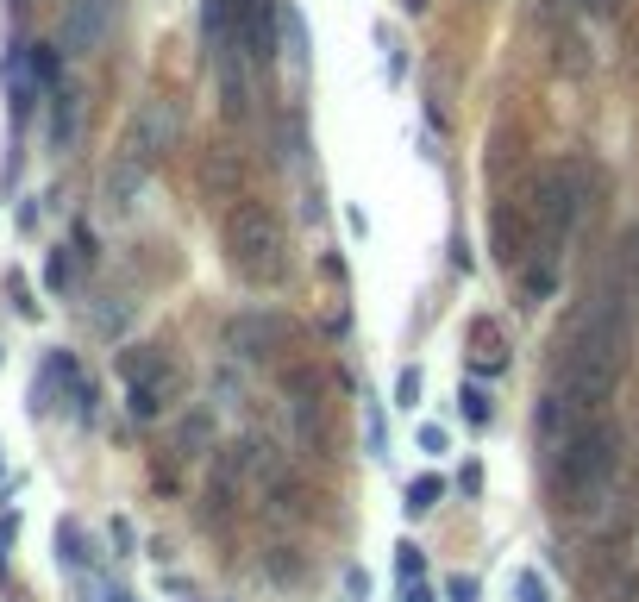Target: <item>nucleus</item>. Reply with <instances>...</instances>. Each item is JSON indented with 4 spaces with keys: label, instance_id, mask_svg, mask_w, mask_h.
Returning <instances> with one entry per match:
<instances>
[{
    "label": "nucleus",
    "instance_id": "nucleus-16",
    "mask_svg": "<svg viewBox=\"0 0 639 602\" xmlns=\"http://www.w3.org/2000/svg\"><path fill=\"white\" fill-rule=\"evenodd\" d=\"M470 364H489V370L508 364V339H502L495 320H477V327H470Z\"/></svg>",
    "mask_w": 639,
    "mask_h": 602
},
{
    "label": "nucleus",
    "instance_id": "nucleus-31",
    "mask_svg": "<svg viewBox=\"0 0 639 602\" xmlns=\"http://www.w3.org/2000/svg\"><path fill=\"white\" fill-rule=\"evenodd\" d=\"M107 602H138V596L132 590H107Z\"/></svg>",
    "mask_w": 639,
    "mask_h": 602
},
{
    "label": "nucleus",
    "instance_id": "nucleus-23",
    "mask_svg": "<svg viewBox=\"0 0 639 602\" xmlns=\"http://www.w3.org/2000/svg\"><path fill=\"white\" fill-rule=\"evenodd\" d=\"M458 402H464V421H470V427H483V421H489V408H495L483 383H464V396H458Z\"/></svg>",
    "mask_w": 639,
    "mask_h": 602
},
{
    "label": "nucleus",
    "instance_id": "nucleus-22",
    "mask_svg": "<svg viewBox=\"0 0 639 602\" xmlns=\"http://www.w3.org/2000/svg\"><path fill=\"white\" fill-rule=\"evenodd\" d=\"M57 552H63V565H88V540H82V521H57Z\"/></svg>",
    "mask_w": 639,
    "mask_h": 602
},
{
    "label": "nucleus",
    "instance_id": "nucleus-7",
    "mask_svg": "<svg viewBox=\"0 0 639 602\" xmlns=\"http://www.w3.org/2000/svg\"><path fill=\"white\" fill-rule=\"evenodd\" d=\"M182 138V107L176 101H138V113H132V126H126V145H120V157H138V164H157L163 151H170Z\"/></svg>",
    "mask_w": 639,
    "mask_h": 602
},
{
    "label": "nucleus",
    "instance_id": "nucleus-21",
    "mask_svg": "<svg viewBox=\"0 0 639 602\" xmlns=\"http://www.w3.org/2000/svg\"><path fill=\"white\" fill-rule=\"evenodd\" d=\"M76 245H69V251H51V264H44V283H51V295H69V289H76Z\"/></svg>",
    "mask_w": 639,
    "mask_h": 602
},
{
    "label": "nucleus",
    "instance_id": "nucleus-18",
    "mask_svg": "<svg viewBox=\"0 0 639 602\" xmlns=\"http://www.w3.org/2000/svg\"><path fill=\"white\" fill-rule=\"evenodd\" d=\"M608 276L639 301V226H627V233H621V245H614V270H608Z\"/></svg>",
    "mask_w": 639,
    "mask_h": 602
},
{
    "label": "nucleus",
    "instance_id": "nucleus-17",
    "mask_svg": "<svg viewBox=\"0 0 639 602\" xmlns=\"http://www.w3.org/2000/svg\"><path fill=\"white\" fill-rule=\"evenodd\" d=\"M51 145L57 151H69L76 145V88H51Z\"/></svg>",
    "mask_w": 639,
    "mask_h": 602
},
{
    "label": "nucleus",
    "instance_id": "nucleus-20",
    "mask_svg": "<svg viewBox=\"0 0 639 602\" xmlns=\"http://www.w3.org/2000/svg\"><path fill=\"white\" fill-rule=\"evenodd\" d=\"M439 502H445V477L426 471V477H414V483H408V515H433Z\"/></svg>",
    "mask_w": 639,
    "mask_h": 602
},
{
    "label": "nucleus",
    "instance_id": "nucleus-11",
    "mask_svg": "<svg viewBox=\"0 0 639 602\" xmlns=\"http://www.w3.org/2000/svg\"><path fill=\"white\" fill-rule=\"evenodd\" d=\"M282 396H289V427L301 439V452H320L326 446V427H320V377L314 370H295L289 383H282Z\"/></svg>",
    "mask_w": 639,
    "mask_h": 602
},
{
    "label": "nucleus",
    "instance_id": "nucleus-3",
    "mask_svg": "<svg viewBox=\"0 0 639 602\" xmlns=\"http://www.w3.org/2000/svg\"><path fill=\"white\" fill-rule=\"evenodd\" d=\"M220 245H226V264L239 283L251 289H276L289 283V233H282V220L270 214L264 201H239L220 226Z\"/></svg>",
    "mask_w": 639,
    "mask_h": 602
},
{
    "label": "nucleus",
    "instance_id": "nucleus-24",
    "mask_svg": "<svg viewBox=\"0 0 639 602\" xmlns=\"http://www.w3.org/2000/svg\"><path fill=\"white\" fill-rule=\"evenodd\" d=\"M514 602H552V584L539 571H514Z\"/></svg>",
    "mask_w": 639,
    "mask_h": 602
},
{
    "label": "nucleus",
    "instance_id": "nucleus-15",
    "mask_svg": "<svg viewBox=\"0 0 639 602\" xmlns=\"http://www.w3.org/2000/svg\"><path fill=\"white\" fill-rule=\"evenodd\" d=\"M145 164L138 157H113V170H107V207L113 214H132V201H138V189H145Z\"/></svg>",
    "mask_w": 639,
    "mask_h": 602
},
{
    "label": "nucleus",
    "instance_id": "nucleus-1",
    "mask_svg": "<svg viewBox=\"0 0 639 602\" xmlns=\"http://www.w3.org/2000/svg\"><path fill=\"white\" fill-rule=\"evenodd\" d=\"M627 358H633V295L608 276V283L577 308L552 383H564L589 414H602L608 396H614L621 377H627Z\"/></svg>",
    "mask_w": 639,
    "mask_h": 602
},
{
    "label": "nucleus",
    "instance_id": "nucleus-10",
    "mask_svg": "<svg viewBox=\"0 0 639 602\" xmlns=\"http://www.w3.org/2000/svg\"><path fill=\"white\" fill-rule=\"evenodd\" d=\"M282 339H289V327H282V314H232L226 320V352L245 358V364H264L282 352Z\"/></svg>",
    "mask_w": 639,
    "mask_h": 602
},
{
    "label": "nucleus",
    "instance_id": "nucleus-30",
    "mask_svg": "<svg viewBox=\"0 0 639 602\" xmlns=\"http://www.w3.org/2000/svg\"><path fill=\"white\" fill-rule=\"evenodd\" d=\"M458 490H464V496H477V490H483V471H477V465H464V471H458Z\"/></svg>",
    "mask_w": 639,
    "mask_h": 602
},
{
    "label": "nucleus",
    "instance_id": "nucleus-2",
    "mask_svg": "<svg viewBox=\"0 0 639 602\" xmlns=\"http://www.w3.org/2000/svg\"><path fill=\"white\" fill-rule=\"evenodd\" d=\"M614 477H621V427L596 414L558 458H546V490L558 515H596L614 502Z\"/></svg>",
    "mask_w": 639,
    "mask_h": 602
},
{
    "label": "nucleus",
    "instance_id": "nucleus-14",
    "mask_svg": "<svg viewBox=\"0 0 639 602\" xmlns=\"http://www.w3.org/2000/svg\"><path fill=\"white\" fill-rule=\"evenodd\" d=\"M520 214H514V201H489V258L495 264H520Z\"/></svg>",
    "mask_w": 639,
    "mask_h": 602
},
{
    "label": "nucleus",
    "instance_id": "nucleus-28",
    "mask_svg": "<svg viewBox=\"0 0 639 602\" xmlns=\"http://www.w3.org/2000/svg\"><path fill=\"white\" fill-rule=\"evenodd\" d=\"M401 559H395V571H401V584H420V546H395Z\"/></svg>",
    "mask_w": 639,
    "mask_h": 602
},
{
    "label": "nucleus",
    "instance_id": "nucleus-29",
    "mask_svg": "<svg viewBox=\"0 0 639 602\" xmlns=\"http://www.w3.org/2000/svg\"><path fill=\"white\" fill-rule=\"evenodd\" d=\"M445 596H452V602H477L483 590H477V577H452V584H445Z\"/></svg>",
    "mask_w": 639,
    "mask_h": 602
},
{
    "label": "nucleus",
    "instance_id": "nucleus-12",
    "mask_svg": "<svg viewBox=\"0 0 639 602\" xmlns=\"http://www.w3.org/2000/svg\"><path fill=\"white\" fill-rule=\"evenodd\" d=\"M213 63H220V107H226V120H251V76H245V51H239V44H220V51H213Z\"/></svg>",
    "mask_w": 639,
    "mask_h": 602
},
{
    "label": "nucleus",
    "instance_id": "nucleus-8",
    "mask_svg": "<svg viewBox=\"0 0 639 602\" xmlns=\"http://www.w3.org/2000/svg\"><path fill=\"white\" fill-rule=\"evenodd\" d=\"M113 26H120V0H69L63 26H57L63 57H94L113 38Z\"/></svg>",
    "mask_w": 639,
    "mask_h": 602
},
{
    "label": "nucleus",
    "instance_id": "nucleus-13",
    "mask_svg": "<svg viewBox=\"0 0 639 602\" xmlns=\"http://www.w3.org/2000/svg\"><path fill=\"white\" fill-rule=\"evenodd\" d=\"M276 57H289L301 76H307V13L295 7V0H276Z\"/></svg>",
    "mask_w": 639,
    "mask_h": 602
},
{
    "label": "nucleus",
    "instance_id": "nucleus-26",
    "mask_svg": "<svg viewBox=\"0 0 639 602\" xmlns=\"http://www.w3.org/2000/svg\"><path fill=\"white\" fill-rule=\"evenodd\" d=\"M207 433H213V421H207V414H195V421H182V452L195 458V452L207 446Z\"/></svg>",
    "mask_w": 639,
    "mask_h": 602
},
{
    "label": "nucleus",
    "instance_id": "nucleus-5",
    "mask_svg": "<svg viewBox=\"0 0 639 602\" xmlns=\"http://www.w3.org/2000/svg\"><path fill=\"white\" fill-rule=\"evenodd\" d=\"M120 377H126V414L138 427L163 421L170 402L182 396V370L163 358L157 345H132V352H120Z\"/></svg>",
    "mask_w": 639,
    "mask_h": 602
},
{
    "label": "nucleus",
    "instance_id": "nucleus-27",
    "mask_svg": "<svg viewBox=\"0 0 639 602\" xmlns=\"http://www.w3.org/2000/svg\"><path fill=\"white\" fill-rule=\"evenodd\" d=\"M420 452L426 458H445V452H452V433H445V427H420Z\"/></svg>",
    "mask_w": 639,
    "mask_h": 602
},
{
    "label": "nucleus",
    "instance_id": "nucleus-19",
    "mask_svg": "<svg viewBox=\"0 0 639 602\" xmlns=\"http://www.w3.org/2000/svg\"><path fill=\"white\" fill-rule=\"evenodd\" d=\"M552 289H558V264H552V258H539L527 276H520V295H527V308H539Z\"/></svg>",
    "mask_w": 639,
    "mask_h": 602
},
{
    "label": "nucleus",
    "instance_id": "nucleus-6",
    "mask_svg": "<svg viewBox=\"0 0 639 602\" xmlns=\"http://www.w3.org/2000/svg\"><path fill=\"white\" fill-rule=\"evenodd\" d=\"M589 421H596V414H589V408L571 396V389H564V383H546V396H539V408H533V446L546 452V458H558Z\"/></svg>",
    "mask_w": 639,
    "mask_h": 602
},
{
    "label": "nucleus",
    "instance_id": "nucleus-25",
    "mask_svg": "<svg viewBox=\"0 0 639 602\" xmlns=\"http://www.w3.org/2000/svg\"><path fill=\"white\" fill-rule=\"evenodd\" d=\"M395 408H420V370L414 364L395 377Z\"/></svg>",
    "mask_w": 639,
    "mask_h": 602
},
{
    "label": "nucleus",
    "instance_id": "nucleus-9",
    "mask_svg": "<svg viewBox=\"0 0 639 602\" xmlns=\"http://www.w3.org/2000/svg\"><path fill=\"white\" fill-rule=\"evenodd\" d=\"M232 44L251 69L276 63V0H232Z\"/></svg>",
    "mask_w": 639,
    "mask_h": 602
},
{
    "label": "nucleus",
    "instance_id": "nucleus-4",
    "mask_svg": "<svg viewBox=\"0 0 639 602\" xmlns=\"http://www.w3.org/2000/svg\"><path fill=\"white\" fill-rule=\"evenodd\" d=\"M583 201H589V164L583 157H558L533 176V201H527V220H533V251L558 264V245L571 239V226L583 220Z\"/></svg>",
    "mask_w": 639,
    "mask_h": 602
}]
</instances>
